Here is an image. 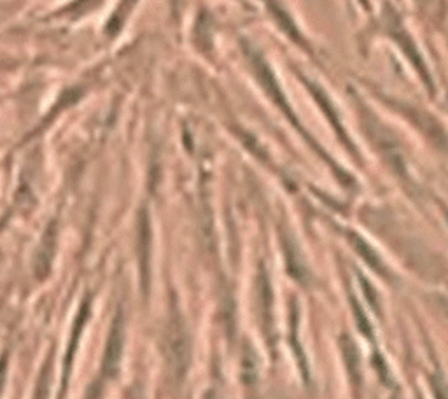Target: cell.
Here are the masks:
<instances>
[{
    "instance_id": "277c9868",
    "label": "cell",
    "mask_w": 448,
    "mask_h": 399,
    "mask_svg": "<svg viewBox=\"0 0 448 399\" xmlns=\"http://www.w3.org/2000/svg\"><path fill=\"white\" fill-rule=\"evenodd\" d=\"M352 303H354V315H355V319H357V326H359V329H361L362 333H365L366 336H368V338H372V326H370V323H368V319H366V315H365V312H362L361 310V307H359V303L355 300H352Z\"/></svg>"
},
{
    "instance_id": "6da1fadb",
    "label": "cell",
    "mask_w": 448,
    "mask_h": 399,
    "mask_svg": "<svg viewBox=\"0 0 448 399\" xmlns=\"http://www.w3.org/2000/svg\"><path fill=\"white\" fill-rule=\"evenodd\" d=\"M123 347H125V320H123V315L119 313L116 317L114 324H112L106 358H103V375L107 378L116 377V373H118L119 361H121L123 355Z\"/></svg>"
},
{
    "instance_id": "7a4b0ae2",
    "label": "cell",
    "mask_w": 448,
    "mask_h": 399,
    "mask_svg": "<svg viewBox=\"0 0 448 399\" xmlns=\"http://www.w3.org/2000/svg\"><path fill=\"white\" fill-rule=\"evenodd\" d=\"M350 238H352V243H354L355 251H357V254L361 256V258L365 259V261L368 263L373 270H377V272H384V266H382L380 258H378L377 253H375L372 247H370L365 240L359 238L357 235H350Z\"/></svg>"
},
{
    "instance_id": "3957f363",
    "label": "cell",
    "mask_w": 448,
    "mask_h": 399,
    "mask_svg": "<svg viewBox=\"0 0 448 399\" xmlns=\"http://www.w3.org/2000/svg\"><path fill=\"white\" fill-rule=\"evenodd\" d=\"M256 375H258V364H256V358H254V352L247 350L245 358H243V378L249 380V383H253L254 380H256Z\"/></svg>"
}]
</instances>
